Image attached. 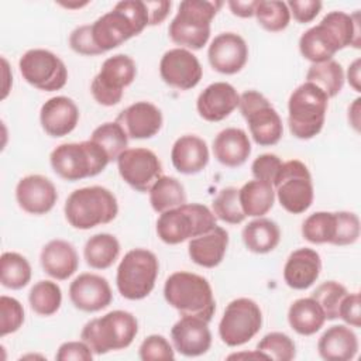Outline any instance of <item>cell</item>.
<instances>
[{"label":"cell","instance_id":"obj_15","mask_svg":"<svg viewBox=\"0 0 361 361\" xmlns=\"http://www.w3.org/2000/svg\"><path fill=\"white\" fill-rule=\"evenodd\" d=\"M117 169L123 180L138 192H149L162 176V164L148 148H127L117 158Z\"/></svg>","mask_w":361,"mask_h":361},{"label":"cell","instance_id":"obj_52","mask_svg":"<svg viewBox=\"0 0 361 361\" xmlns=\"http://www.w3.org/2000/svg\"><path fill=\"white\" fill-rule=\"evenodd\" d=\"M55 358L58 361H92L93 351L85 341H66L59 345Z\"/></svg>","mask_w":361,"mask_h":361},{"label":"cell","instance_id":"obj_55","mask_svg":"<svg viewBox=\"0 0 361 361\" xmlns=\"http://www.w3.org/2000/svg\"><path fill=\"white\" fill-rule=\"evenodd\" d=\"M360 58H357L350 66H348V71H347V79H348V83L350 86L355 90V92H360L361 90V86H360Z\"/></svg>","mask_w":361,"mask_h":361},{"label":"cell","instance_id":"obj_27","mask_svg":"<svg viewBox=\"0 0 361 361\" xmlns=\"http://www.w3.org/2000/svg\"><path fill=\"white\" fill-rule=\"evenodd\" d=\"M171 161L173 168L183 175L199 173L209 164V147L197 135H182L172 145Z\"/></svg>","mask_w":361,"mask_h":361},{"label":"cell","instance_id":"obj_22","mask_svg":"<svg viewBox=\"0 0 361 361\" xmlns=\"http://www.w3.org/2000/svg\"><path fill=\"white\" fill-rule=\"evenodd\" d=\"M240 103L235 87L227 82H214L200 92L196 100L199 116L210 123L221 121L228 117Z\"/></svg>","mask_w":361,"mask_h":361},{"label":"cell","instance_id":"obj_38","mask_svg":"<svg viewBox=\"0 0 361 361\" xmlns=\"http://www.w3.org/2000/svg\"><path fill=\"white\" fill-rule=\"evenodd\" d=\"M28 302L32 309L39 316L55 314L62 305V290L56 282L52 281H38L30 289Z\"/></svg>","mask_w":361,"mask_h":361},{"label":"cell","instance_id":"obj_28","mask_svg":"<svg viewBox=\"0 0 361 361\" xmlns=\"http://www.w3.org/2000/svg\"><path fill=\"white\" fill-rule=\"evenodd\" d=\"M228 247V233L216 226L210 231L193 237L188 245L190 259L203 268H214L221 264Z\"/></svg>","mask_w":361,"mask_h":361},{"label":"cell","instance_id":"obj_33","mask_svg":"<svg viewBox=\"0 0 361 361\" xmlns=\"http://www.w3.org/2000/svg\"><path fill=\"white\" fill-rule=\"evenodd\" d=\"M238 199L245 216L262 217L274 206L275 190L271 183L254 179L238 189Z\"/></svg>","mask_w":361,"mask_h":361},{"label":"cell","instance_id":"obj_40","mask_svg":"<svg viewBox=\"0 0 361 361\" xmlns=\"http://www.w3.org/2000/svg\"><path fill=\"white\" fill-rule=\"evenodd\" d=\"M336 234V213L314 212L302 223V235L312 244H333Z\"/></svg>","mask_w":361,"mask_h":361},{"label":"cell","instance_id":"obj_37","mask_svg":"<svg viewBox=\"0 0 361 361\" xmlns=\"http://www.w3.org/2000/svg\"><path fill=\"white\" fill-rule=\"evenodd\" d=\"M31 281V265L18 252H3L0 257V282L7 289H23Z\"/></svg>","mask_w":361,"mask_h":361},{"label":"cell","instance_id":"obj_8","mask_svg":"<svg viewBox=\"0 0 361 361\" xmlns=\"http://www.w3.org/2000/svg\"><path fill=\"white\" fill-rule=\"evenodd\" d=\"M216 216L202 203H185L166 210L157 220V234L169 245L180 244L216 227Z\"/></svg>","mask_w":361,"mask_h":361},{"label":"cell","instance_id":"obj_9","mask_svg":"<svg viewBox=\"0 0 361 361\" xmlns=\"http://www.w3.org/2000/svg\"><path fill=\"white\" fill-rule=\"evenodd\" d=\"M159 271L157 255L145 248L130 250L120 261L116 285L120 295L128 300L147 298L154 286Z\"/></svg>","mask_w":361,"mask_h":361},{"label":"cell","instance_id":"obj_18","mask_svg":"<svg viewBox=\"0 0 361 361\" xmlns=\"http://www.w3.org/2000/svg\"><path fill=\"white\" fill-rule=\"evenodd\" d=\"M69 299L72 305L86 313L106 309L113 300V292L106 278L85 272L76 276L69 285Z\"/></svg>","mask_w":361,"mask_h":361},{"label":"cell","instance_id":"obj_39","mask_svg":"<svg viewBox=\"0 0 361 361\" xmlns=\"http://www.w3.org/2000/svg\"><path fill=\"white\" fill-rule=\"evenodd\" d=\"M90 141L104 149L110 162L117 161L128 147V135L117 121L103 123L96 127L90 135Z\"/></svg>","mask_w":361,"mask_h":361},{"label":"cell","instance_id":"obj_4","mask_svg":"<svg viewBox=\"0 0 361 361\" xmlns=\"http://www.w3.org/2000/svg\"><path fill=\"white\" fill-rule=\"evenodd\" d=\"M65 219L78 230H90L113 221L118 203L111 190L103 186H87L73 190L63 206Z\"/></svg>","mask_w":361,"mask_h":361},{"label":"cell","instance_id":"obj_6","mask_svg":"<svg viewBox=\"0 0 361 361\" xmlns=\"http://www.w3.org/2000/svg\"><path fill=\"white\" fill-rule=\"evenodd\" d=\"M329 97L310 82L298 86L288 100V126L293 137L310 140L316 137L326 120Z\"/></svg>","mask_w":361,"mask_h":361},{"label":"cell","instance_id":"obj_45","mask_svg":"<svg viewBox=\"0 0 361 361\" xmlns=\"http://www.w3.org/2000/svg\"><path fill=\"white\" fill-rule=\"evenodd\" d=\"M24 323L23 305L10 296H0V336L16 333Z\"/></svg>","mask_w":361,"mask_h":361},{"label":"cell","instance_id":"obj_12","mask_svg":"<svg viewBox=\"0 0 361 361\" xmlns=\"http://www.w3.org/2000/svg\"><path fill=\"white\" fill-rule=\"evenodd\" d=\"M137 76V66L133 58L126 54H117L107 58L99 73L93 78L90 92L93 99L106 107L121 102L124 89L130 86Z\"/></svg>","mask_w":361,"mask_h":361},{"label":"cell","instance_id":"obj_46","mask_svg":"<svg viewBox=\"0 0 361 361\" xmlns=\"http://www.w3.org/2000/svg\"><path fill=\"white\" fill-rule=\"evenodd\" d=\"M336 213V234L333 245H350L360 237V219L353 212Z\"/></svg>","mask_w":361,"mask_h":361},{"label":"cell","instance_id":"obj_42","mask_svg":"<svg viewBox=\"0 0 361 361\" xmlns=\"http://www.w3.org/2000/svg\"><path fill=\"white\" fill-rule=\"evenodd\" d=\"M212 209L216 219L228 224H240L247 217L240 204L238 189L234 186L221 189L213 199Z\"/></svg>","mask_w":361,"mask_h":361},{"label":"cell","instance_id":"obj_58","mask_svg":"<svg viewBox=\"0 0 361 361\" xmlns=\"http://www.w3.org/2000/svg\"><path fill=\"white\" fill-rule=\"evenodd\" d=\"M87 1H83V3H61V6L63 7H68V8H73V7H82V6H86Z\"/></svg>","mask_w":361,"mask_h":361},{"label":"cell","instance_id":"obj_56","mask_svg":"<svg viewBox=\"0 0 361 361\" xmlns=\"http://www.w3.org/2000/svg\"><path fill=\"white\" fill-rule=\"evenodd\" d=\"M360 102L361 99L357 97L348 107V123L354 127L355 131H360Z\"/></svg>","mask_w":361,"mask_h":361},{"label":"cell","instance_id":"obj_13","mask_svg":"<svg viewBox=\"0 0 361 361\" xmlns=\"http://www.w3.org/2000/svg\"><path fill=\"white\" fill-rule=\"evenodd\" d=\"M262 327V312L257 302L248 298L231 300L220 319L219 336L228 347L248 343Z\"/></svg>","mask_w":361,"mask_h":361},{"label":"cell","instance_id":"obj_47","mask_svg":"<svg viewBox=\"0 0 361 361\" xmlns=\"http://www.w3.org/2000/svg\"><path fill=\"white\" fill-rule=\"evenodd\" d=\"M138 357L142 361L152 360H173L175 348L161 334H151L145 337L138 348Z\"/></svg>","mask_w":361,"mask_h":361},{"label":"cell","instance_id":"obj_16","mask_svg":"<svg viewBox=\"0 0 361 361\" xmlns=\"http://www.w3.org/2000/svg\"><path fill=\"white\" fill-rule=\"evenodd\" d=\"M161 79L171 87L189 90L199 85L203 68L189 49L172 48L166 51L159 62Z\"/></svg>","mask_w":361,"mask_h":361},{"label":"cell","instance_id":"obj_48","mask_svg":"<svg viewBox=\"0 0 361 361\" xmlns=\"http://www.w3.org/2000/svg\"><path fill=\"white\" fill-rule=\"evenodd\" d=\"M282 161L275 154H262L257 157L251 164V172L252 176L258 180L268 182L274 186V182L279 173V169L282 166Z\"/></svg>","mask_w":361,"mask_h":361},{"label":"cell","instance_id":"obj_2","mask_svg":"<svg viewBox=\"0 0 361 361\" xmlns=\"http://www.w3.org/2000/svg\"><path fill=\"white\" fill-rule=\"evenodd\" d=\"M164 298L182 316H195L207 323L216 312V300L209 281L193 272L171 274L164 285Z\"/></svg>","mask_w":361,"mask_h":361},{"label":"cell","instance_id":"obj_34","mask_svg":"<svg viewBox=\"0 0 361 361\" xmlns=\"http://www.w3.org/2000/svg\"><path fill=\"white\" fill-rule=\"evenodd\" d=\"M86 264L93 269L110 268L120 255L118 240L109 233H99L92 235L83 248Z\"/></svg>","mask_w":361,"mask_h":361},{"label":"cell","instance_id":"obj_3","mask_svg":"<svg viewBox=\"0 0 361 361\" xmlns=\"http://www.w3.org/2000/svg\"><path fill=\"white\" fill-rule=\"evenodd\" d=\"M219 0H185L168 27L172 42L179 48L202 49L210 38V24L221 8Z\"/></svg>","mask_w":361,"mask_h":361},{"label":"cell","instance_id":"obj_10","mask_svg":"<svg viewBox=\"0 0 361 361\" xmlns=\"http://www.w3.org/2000/svg\"><path fill=\"white\" fill-rule=\"evenodd\" d=\"M238 109L245 118L255 144L271 147L283 135V126L271 102L257 90H245L240 94Z\"/></svg>","mask_w":361,"mask_h":361},{"label":"cell","instance_id":"obj_44","mask_svg":"<svg viewBox=\"0 0 361 361\" xmlns=\"http://www.w3.org/2000/svg\"><path fill=\"white\" fill-rule=\"evenodd\" d=\"M347 293L348 290L344 285L336 281H327L320 283L310 296L320 305L326 320H334L338 317V306Z\"/></svg>","mask_w":361,"mask_h":361},{"label":"cell","instance_id":"obj_30","mask_svg":"<svg viewBox=\"0 0 361 361\" xmlns=\"http://www.w3.org/2000/svg\"><path fill=\"white\" fill-rule=\"evenodd\" d=\"M319 355L326 361H348L358 353L357 334L344 324L329 327L317 341Z\"/></svg>","mask_w":361,"mask_h":361},{"label":"cell","instance_id":"obj_41","mask_svg":"<svg viewBox=\"0 0 361 361\" xmlns=\"http://www.w3.org/2000/svg\"><path fill=\"white\" fill-rule=\"evenodd\" d=\"M254 16L257 17L258 24L269 32H279L285 30L290 21V13L286 3L279 0L257 1Z\"/></svg>","mask_w":361,"mask_h":361},{"label":"cell","instance_id":"obj_17","mask_svg":"<svg viewBox=\"0 0 361 361\" xmlns=\"http://www.w3.org/2000/svg\"><path fill=\"white\" fill-rule=\"evenodd\" d=\"M207 59L216 72L223 75H234L247 63V42L235 32H221L210 42Z\"/></svg>","mask_w":361,"mask_h":361},{"label":"cell","instance_id":"obj_49","mask_svg":"<svg viewBox=\"0 0 361 361\" xmlns=\"http://www.w3.org/2000/svg\"><path fill=\"white\" fill-rule=\"evenodd\" d=\"M69 47L72 48V51H75L79 55L92 56V55H102L103 54L97 48V45L94 44V39H93V35H92V25L90 24L79 25V27H76L71 32V35H69Z\"/></svg>","mask_w":361,"mask_h":361},{"label":"cell","instance_id":"obj_21","mask_svg":"<svg viewBox=\"0 0 361 361\" xmlns=\"http://www.w3.org/2000/svg\"><path fill=\"white\" fill-rule=\"evenodd\" d=\"M116 121L123 127L128 138L147 140L159 133L164 117L155 104L149 102H135L120 111Z\"/></svg>","mask_w":361,"mask_h":361},{"label":"cell","instance_id":"obj_32","mask_svg":"<svg viewBox=\"0 0 361 361\" xmlns=\"http://www.w3.org/2000/svg\"><path fill=\"white\" fill-rule=\"evenodd\" d=\"M241 237L248 251L255 254H267L278 247L281 241V230L274 220L258 217L243 228Z\"/></svg>","mask_w":361,"mask_h":361},{"label":"cell","instance_id":"obj_20","mask_svg":"<svg viewBox=\"0 0 361 361\" xmlns=\"http://www.w3.org/2000/svg\"><path fill=\"white\" fill-rule=\"evenodd\" d=\"M173 348L185 357L206 354L212 345V333L207 322L195 316H182L171 329Z\"/></svg>","mask_w":361,"mask_h":361},{"label":"cell","instance_id":"obj_35","mask_svg":"<svg viewBox=\"0 0 361 361\" xmlns=\"http://www.w3.org/2000/svg\"><path fill=\"white\" fill-rule=\"evenodd\" d=\"M149 203L159 214L179 207L186 203L185 188L176 178L162 175L149 189Z\"/></svg>","mask_w":361,"mask_h":361},{"label":"cell","instance_id":"obj_25","mask_svg":"<svg viewBox=\"0 0 361 361\" xmlns=\"http://www.w3.org/2000/svg\"><path fill=\"white\" fill-rule=\"evenodd\" d=\"M340 49H344L340 38L323 20L306 30L299 38V51L312 63L330 61Z\"/></svg>","mask_w":361,"mask_h":361},{"label":"cell","instance_id":"obj_11","mask_svg":"<svg viewBox=\"0 0 361 361\" xmlns=\"http://www.w3.org/2000/svg\"><path fill=\"white\" fill-rule=\"evenodd\" d=\"M279 204L292 214L305 213L313 203L314 189L309 168L299 159L282 164L274 182Z\"/></svg>","mask_w":361,"mask_h":361},{"label":"cell","instance_id":"obj_5","mask_svg":"<svg viewBox=\"0 0 361 361\" xmlns=\"http://www.w3.org/2000/svg\"><path fill=\"white\" fill-rule=\"evenodd\" d=\"M138 333L135 316L127 310H113L102 317L89 320L80 333L93 354L102 355L110 351L127 348Z\"/></svg>","mask_w":361,"mask_h":361},{"label":"cell","instance_id":"obj_29","mask_svg":"<svg viewBox=\"0 0 361 361\" xmlns=\"http://www.w3.org/2000/svg\"><path fill=\"white\" fill-rule=\"evenodd\" d=\"M214 158L224 166H241L251 154V141L243 128L228 127L213 140Z\"/></svg>","mask_w":361,"mask_h":361},{"label":"cell","instance_id":"obj_14","mask_svg":"<svg viewBox=\"0 0 361 361\" xmlns=\"http://www.w3.org/2000/svg\"><path fill=\"white\" fill-rule=\"evenodd\" d=\"M18 68L23 79L38 90H61L68 80V69L63 61L48 49H28L20 58Z\"/></svg>","mask_w":361,"mask_h":361},{"label":"cell","instance_id":"obj_54","mask_svg":"<svg viewBox=\"0 0 361 361\" xmlns=\"http://www.w3.org/2000/svg\"><path fill=\"white\" fill-rule=\"evenodd\" d=\"M231 13L241 18H250L254 16V10L257 6V1H228L227 3Z\"/></svg>","mask_w":361,"mask_h":361},{"label":"cell","instance_id":"obj_31","mask_svg":"<svg viewBox=\"0 0 361 361\" xmlns=\"http://www.w3.org/2000/svg\"><path fill=\"white\" fill-rule=\"evenodd\" d=\"M326 322V316L320 305L312 298H300L295 300L288 310V323L293 331L300 336H312L317 333Z\"/></svg>","mask_w":361,"mask_h":361},{"label":"cell","instance_id":"obj_53","mask_svg":"<svg viewBox=\"0 0 361 361\" xmlns=\"http://www.w3.org/2000/svg\"><path fill=\"white\" fill-rule=\"evenodd\" d=\"M148 16H149V25L161 24L169 14L172 7L171 1H147Z\"/></svg>","mask_w":361,"mask_h":361},{"label":"cell","instance_id":"obj_26","mask_svg":"<svg viewBox=\"0 0 361 361\" xmlns=\"http://www.w3.org/2000/svg\"><path fill=\"white\" fill-rule=\"evenodd\" d=\"M39 262L47 275L56 281H65L78 271L79 257L69 241L55 238L42 247Z\"/></svg>","mask_w":361,"mask_h":361},{"label":"cell","instance_id":"obj_7","mask_svg":"<svg viewBox=\"0 0 361 361\" xmlns=\"http://www.w3.org/2000/svg\"><path fill=\"white\" fill-rule=\"evenodd\" d=\"M49 162L59 178L76 182L99 175L106 169L110 159L102 147L87 140L58 145L52 149Z\"/></svg>","mask_w":361,"mask_h":361},{"label":"cell","instance_id":"obj_57","mask_svg":"<svg viewBox=\"0 0 361 361\" xmlns=\"http://www.w3.org/2000/svg\"><path fill=\"white\" fill-rule=\"evenodd\" d=\"M228 360H235V358H254V360H268L265 354H262L261 351L255 350L252 353H238V354H231L227 357Z\"/></svg>","mask_w":361,"mask_h":361},{"label":"cell","instance_id":"obj_43","mask_svg":"<svg viewBox=\"0 0 361 361\" xmlns=\"http://www.w3.org/2000/svg\"><path fill=\"white\" fill-rule=\"evenodd\" d=\"M257 350L271 361H290L296 355L295 341L281 331L265 334L257 344Z\"/></svg>","mask_w":361,"mask_h":361},{"label":"cell","instance_id":"obj_51","mask_svg":"<svg viewBox=\"0 0 361 361\" xmlns=\"http://www.w3.org/2000/svg\"><path fill=\"white\" fill-rule=\"evenodd\" d=\"M360 305H361V300H360L358 292L347 293L338 306V317L351 327H360L361 326Z\"/></svg>","mask_w":361,"mask_h":361},{"label":"cell","instance_id":"obj_36","mask_svg":"<svg viewBox=\"0 0 361 361\" xmlns=\"http://www.w3.org/2000/svg\"><path fill=\"white\" fill-rule=\"evenodd\" d=\"M306 82L317 86L326 93L329 99L334 97L341 92L344 86L343 66L334 59L320 63H312L306 73Z\"/></svg>","mask_w":361,"mask_h":361},{"label":"cell","instance_id":"obj_50","mask_svg":"<svg viewBox=\"0 0 361 361\" xmlns=\"http://www.w3.org/2000/svg\"><path fill=\"white\" fill-rule=\"evenodd\" d=\"M286 6L298 23L306 24L317 17L323 3L319 0H290L286 3Z\"/></svg>","mask_w":361,"mask_h":361},{"label":"cell","instance_id":"obj_19","mask_svg":"<svg viewBox=\"0 0 361 361\" xmlns=\"http://www.w3.org/2000/svg\"><path fill=\"white\" fill-rule=\"evenodd\" d=\"M18 206L30 214H45L51 212L58 200V192L51 179L42 175H27L16 186Z\"/></svg>","mask_w":361,"mask_h":361},{"label":"cell","instance_id":"obj_1","mask_svg":"<svg viewBox=\"0 0 361 361\" xmlns=\"http://www.w3.org/2000/svg\"><path fill=\"white\" fill-rule=\"evenodd\" d=\"M90 25L94 44L104 54L141 34L144 28L149 25L147 1H118L110 11L99 17Z\"/></svg>","mask_w":361,"mask_h":361},{"label":"cell","instance_id":"obj_24","mask_svg":"<svg viewBox=\"0 0 361 361\" xmlns=\"http://www.w3.org/2000/svg\"><path fill=\"white\" fill-rule=\"evenodd\" d=\"M322 259L317 251L303 247L289 254L283 267L285 283L296 290L310 288L319 278Z\"/></svg>","mask_w":361,"mask_h":361},{"label":"cell","instance_id":"obj_23","mask_svg":"<svg viewBox=\"0 0 361 361\" xmlns=\"http://www.w3.org/2000/svg\"><path fill=\"white\" fill-rule=\"evenodd\" d=\"M79 121V109L76 103L66 96L48 99L39 110V123L44 131L51 137H65L71 134Z\"/></svg>","mask_w":361,"mask_h":361}]
</instances>
